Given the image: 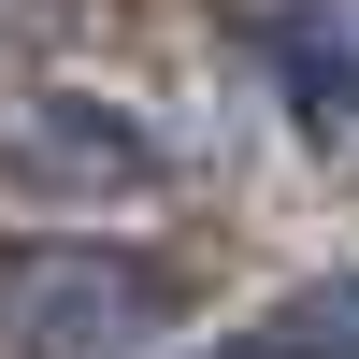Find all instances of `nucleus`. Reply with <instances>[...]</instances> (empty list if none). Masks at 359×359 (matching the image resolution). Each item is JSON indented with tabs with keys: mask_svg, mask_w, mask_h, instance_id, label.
<instances>
[{
	"mask_svg": "<svg viewBox=\"0 0 359 359\" xmlns=\"http://www.w3.org/2000/svg\"><path fill=\"white\" fill-rule=\"evenodd\" d=\"M230 43L273 72V115L316 144L331 172H359V15H245Z\"/></svg>",
	"mask_w": 359,
	"mask_h": 359,
	"instance_id": "3",
	"label": "nucleus"
},
{
	"mask_svg": "<svg viewBox=\"0 0 359 359\" xmlns=\"http://www.w3.org/2000/svg\"><path fill=\"white\" fill-rule=\"evenodd\" d=\"M172 331V273L86 230H15L0 245V359H144Z\"/></svg>",
	"mask_w": 359,
	"mask_h": 359,
	"instance_id": "1",
	"label": "nucleus"
},
{
	"mask_svg": "<svg viewBox=\"0 0 359 359\" xmlns=\"http://www.w3.org/2000/svg\"><path fill=\"white\" fill-rule=\"evenodd\" d=\"M216 359H359V273H316V287H287V302H259Z\"/></svg>",
	"mask_w": 359,
	"mask_h": 359,
	"instance_id": "4",
	"label": "nucleus"
},
{
	"mask_svg": "<svg viewBox=\"0 0 359 359\" xmlns=\"http://www.w3.org/2000/svg\"><path fill=\"white\" fill-rule=\"evenodd\" d=\"M0 187L57 201V216L72 201H144V187H172V144L101 86H0Z\"/></svg>",
	"mask_w": 359,
	"mask_h": 359,
	"instance_id": "2",
	"label": "nucleus"
}]
</instances>
